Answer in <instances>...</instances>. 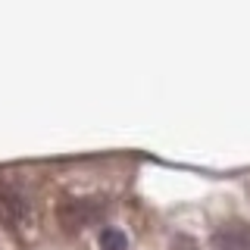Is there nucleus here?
Segmentation results:
<instances>
[{"label":"nucleus","mask_w":250,"mask_h":250,"mask_svg":"<svg viewBox=\"0 0 250 250\" xmlns=\"http://www.w3.org/2000/svg\"><path fill=\"white\" fill-rule=\"evenodd\" d=\"M216 250H250V222L247 219H229L213 231Z\"/></svg>","instance_id":"nucleus-1"},{"label":"nucleus","mask_w":250,"mask_h":250,"mask_svg":"<svg viewBox=\"0 0 250 250\" xmlns=\"http://www.w3.org/2000/svg\"><path fill=\"white\" fill-rule=\"evenodd\" d=\"M100 247H104V250H125V247H128V238H125V231L106 225V229L100 231Z\"/></svg>","instance_id":"nucleus-2"},{"label":"nucleus","mask_w":250,"mask_h":250,"mask_svg":"<svg viewBox=\"0 0 250 250\" xmlns=\"http://www.w3.org/2000/svg\"><path fill=\"white\" fill-rule=\"evenodd\" d=\"M169 250H200V244L191 238V234H175L172 244H169Z\"/></svg>","instance_id":"nucleus-3"}]
</instances>
